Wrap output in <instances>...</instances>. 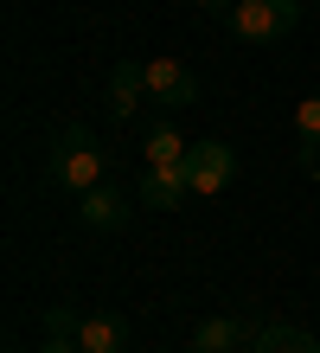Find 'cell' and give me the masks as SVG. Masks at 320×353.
<instances>
[{"label": "cell", "mask_w": 320, "mask_h": 353, "mask_svg": "<svg viewBox=\"0 0 320 353\" xmlns=\"http://www.w3.org/2000/svg\"><path fill=\"white\" fill-rule=\"evenodd\" d=\"M103 168H109V154H103V141L83 129V122H71V129L52 135V148H45L52 186H64V193H90V186H103Z\"/></svg>", "instance_id": "cell-1"}, {"label": "cell", "mask_w": 320, "mask_h": 353, "mask_svg": "<svg viewBox=\"0 0 320 353\" xmlns=\"http://www.w3.org/2000/svg\"><path fill=\"white\" fill-rule=\"evenodd\" d=\"M231 174H237V154H231L224 141H192V148H186V180H192V193H224Z\"/></svg>", "instance_id": "cell-3"}, {"label": "cell", "mask_w": 320, "mask_h": 353, "mask_svg": "<svg viewBox=\"0 0 320 353\" xmlns=\"http://www.w3.org/2000/svg\"><path fill=\"white\" fill-rule=\"evenodd\" d=\"M128 347V321L109 315V308H90L77 321V353H122Z\"/></svg>", "instance_id": "cell-7"}, {"label": "cell", "mask_w": 320, "mask_h": 353, "mask_svg": "<svg viewBox=\"0 0 320 353\" xmlns=\"http://www.w3.org/2000/svg\"><path fill=\"white\" fill-rule=\"evenodd\" d=\"M141 90H147V71H141V65H116V71H109V90H103L109 116L128 122V116H135V103H141Z\"/></svg>", "instance_id": "cell-9"}, {"label": "cell", "mask_w": 320, "mask_h": 353, "mask_svg": "<svg viewBox=\"0 0 320 353\" xmlns=\"http://www.w3.org/2000/svg\"><path fill=\"white\" fill-rule=\"evenodd\" d=\"M192 141L173 129V122H154V129L141 135V154H147V168H173V161H186Z\"/></svg>", "instance_id": "cell-12"}, {"label": "cell", "mask_w": 320, "mask_h": 353, "mask_svg": "<svg viewBox=\"0 0 320 353\" xmlns=\"http://www.w3.org/2000/svg\"><path fill=\"white\" fill-rule=\"evenodd\" d=\"M295 161L301 168H314L320 174V97H308V103H295Z\"/></svg>", "instance_id": "cell-11"}, {"label": "cell", "mask_w": 320, "mask_h": 353, "mask_svg": "<svg viewBox=\"0 0 320 353\" xmlns=\"http://www.w3.org/2000/svg\"><path fill=\"white\" fill-rule=\"evenodd\" d=\"M128 212H135V199L122 193V186H90V193H77V219L90 225V232H122L128 225Z\"/></svg>", "instance_id": "cell-5"}, {"label": "cell", "mask_w": 320, "mask_h": 353, "mask_svg": "<svg viewBox=\"0 0 320 353\" xmlns=\"http://www.w3.org/2000/svg\"><path fill=\"white\" fill-rule=\"evenodd\" d=\"M250 353H320V341L308 334V327H288V321H269V327H256V341Z\"/></svg>", "instance_id": "cell-10"}, {"label": "cell", "mask_w": 320, "mask_h": 353, "mask_svg": "<svg viewBox=\"0 0 320 353\" xmlns=\"http://www.w3.org/2000/svg\"><path fill=\"white\" fill-rule=\"evenodd\" d=\"M147 97L160 103V110H186V103H199V77H192L186 65H173V58H147Z\"/></svg>", "instance_id": "cell-4"}, {"label": "cell", "mask_w": 320, "mask_h": 353, "mask_svg": "<svg viewBox=\"0 0 320 353\" xmlns=\"http://www.w3.org/2000/svg\"><path fill=\"white\" fill-rule=\"evenodd\" d=\"M224 26L244 39V46H282L301 26V0H237L224 13Z\"/></svg>", "instance_id": "cell-2"}, {"label": "cell", "mask_w": 320, "mask_h": 353, "mask_svg": "<svg viewBox=\"0 0 320 353\" xmlns=\"http://www.w3.org/2000/svg\"><path fill=\"white\" fill-rule=\"evenodd\" d=\"M39 353H77V334H58V327H45V347Z\"/></svg>", "instance_id": "cell-13"}, {"label": "cell", "mask_w": 320, "mask_h": 353, "mask_svg": "<svg viewBox=\"0 0 320 353\" xmlns=\"http://www.w3.org/2000/svg\"><path fill=\"white\" fill-rule=\"evenodd\" d=\"M244 341H256L237 315H205L192 327V353H244Z\"/></svg>", "instance_id": "cell-8"}, {"label": "cell", "mask_w": 320, "mask_h": 353, "mask_svg": "<svg viewBox=\"0 0 320 353\" xmlns=\"http://www.w3.org/2000/svg\"><path fill=\"white\" fill-rule=\"evenodd\" d=\"M192 7H205V13H231L237 0H192Z\"/></svg>", "instance_id": "cell-14"}, {"label": "cell", "mask_w": 320, "mask_h": 353, "mask_svg": "<svg viewBox=\"0 0 320 353\" xmlns=\"http://www.w3.org/2000/svg\"><path fill=\"white\" fill-rule=\"evenodd\" d=\"M186 199H192L186 161H173V168H147V174H141V205H147V212H180Z\"/></svg>", "instance_id": "cell-6"}]
</instances>
